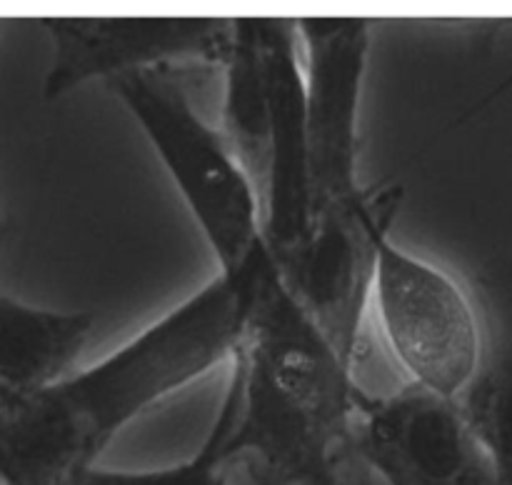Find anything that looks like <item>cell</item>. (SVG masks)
<instances>
[{"mask_svg": "<svg viewBox=\"0 0 512 485\" xmlns=\"http://www.w3.org/2000/svg\"><path fill=\"white\" fill-rule=\"evenodd\" d=\"M268 258L263 250L240 273H218L123 348L45 393L0 400V485L80 480L138 415L230 365Z\"/></svg>", "mask_w": 512, "mask_h": 485, "instance_id": "6da1fadb", "label": "cell"}, {"mask_svg": "<svg viewBox=\"0 0 512 485\" xmlns=\"http://www.w3.org/2000/svg\"><path fill=\"white\" fill-rule=\"evenodd\" d=\"M233 430L285 483H323L353 418L348 368L295 305L268 258L248 333L230 360Z\"/></svg>", "mask_w": 512, "mask_h": 485, "instance_id": "7a4b0ae2", "label": "cell"}, {"mask_svg": "<svg viewBox=\"0 0 512 485\" xmlns=\"http://www.w3.org/2000/svg\"><path fill=\"white\" fill-rule=\"evenodd\" d=\"M163 160L203 230L218 273L235 275L265 250L253 183L223 133L193 108L180 73H130L108 80Z\"/></svg>", "mask_w": 512, "mask_h": 485, "instance_id": "3957f363", "label": "cell"}, {"mask_svg": "<svg viewBox=\"0 0 512 485\" xmlns=\"http://www.w3.org/2000/svg\"><path fill=\"white\" fill-rule=\"evenodd\" d=\"M368 313L413 385L458 400L483 355V320L453 273L408 253L390 235L378 243Z\"/></svg>", "mask_w": 512, "mask_h": 485, "instance_id": "277c9868", "label": "cell"}, {"mask_svg": "<svg viewBox=\"0 0 512 485\" xmlns=\"http://www.w3.org/2000/svg\"><path fill=\"white\" fill-rule=\"evenodd\" d=\"M403 188H363L310 218L308 233L288 253L270 258L280 285L348 368L368 318L378 243L390 235Z\"/></svg>", "mask_w": 512, "mask_h": 485, "instance_id": "5b68a950", "label": "cell"}, {"mask_svg": "<svg viewBox=\"0 0 512 485\" xmlns=\"http://www.w3.org/2000/svg\"><path fill=\"white\" fill-rule=\"evenodd\" d=\"M43 28L53 45L48 100L130 73L223 70L233 43V18H48Z\"/></svg>", "mask_w": 512, "mask_h": 485, "instance_id": "8992f818", "label": "cell"}, {"mask_svg": "<svg viewBox=\"0 0 512 485\" xmlns=\"http://www.w3.org/2000/svg\"><path fill=\"white\" fill-rule=\"evenodd\" d=\"M348 440L385 485H495L458 400L420 385L383 400L353 398Z\"/></svg>", "mask_w": 512, "mask_h": 485, "instance_id": "52a82bcc", "label": "cell"}, {"mask_svg": "<svg viewBox=\"0 0 512 485\" xmlns=\"http://www.w3.org/2000/svg\"><path fill=\"white\" fill-rule=\"evenodd\" d=\"M305 78L310 218L353 198L358 180V118L373 23L365 18H295Z\"/></svg>", "mask_w": 512, "mask_h": 485, "instance_id": "ba28073f", "label": "cell"}, {"mask_svg": "<svg viewBox=\"0 0 512 485\" xmlns=\"http://www.w3.org/2000/svg\"><path fill=\"white\" fill-rule=\"evenodd\" d=\"M270 103V175L263 193V245L270 258L288 253L310 225L305 78L298 20L258 18Z\"/></svg>", "mask_w": 512, "mask_h": 485, "instance_id": "9c48e42d", "label": "cell"}, {"mask_svg": "<svg viewBox=\"0 0 512 485\" xmlns=\"http://www.w3.org/2000/svg\"><path fill=\"white\" fill-rule=\"evenodd\" d=\"M93 328L90 310L35 308L0 290V400H23L63 383Z\"/></svg>", "mask_w": 512, "mask_h": 485, "instance_id": "30bf717a", "label": "cell"}, {"mask_svg": "<svg viewBox=\"0 0 512 485\" xmlns=\"http://www.w3.org/2000/svg\"><path fill=\"white\" fill-rule=\"evenodd\" d=\"M218 130L263 203L270 175V103L258 18H233V43L223 63Z\"/></svg>", "mask_w": 512, "mask_h": 485, "instance_id": "8fae6325", "label": "cell"}]
</instances>
